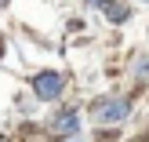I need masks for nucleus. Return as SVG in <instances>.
<instances>
[{"label": "nucleus", "instance_id": "423d86ee", "mask_svg": "<svg viewBox=\"0 0 149 142\" xmlns=\"http://www.w3.org/2000/svg\"><path fill=\"white\" fill-rule=\"evenodd\" d=\"M87 4H95V7H102V11H106V7L113 4V0H87Z\"/></svg>", "mask_w": 149, "mask_h": 142}, {"label": "nucleus", "instance_id": "20e7f679", "mask_svg": "<svg viewBox=\"0 0 149 142\" xmlns=\"http://www.w3.org/2000/svg\"><path fill=\"white\" fill-rule=\"evenodd\" d=\"M106 15H109L113 22H124V18H127V4H116V0H113V4L106 7Z\"/></svg>", "mask_w": 149, "mask_h": 142}, {"label": "nucleus", "instance_id": "f03ea898", "mask_svg": "<svg viewBox=\"0 0 149 142\" xmlns=\"http://www.w3.org/2000/svg\"><path fill=\"white\" fill-rule=\"evenodd\" d=\"M62 84L65 80L58 77V73H51V69H44V73L33 77V91L40 95V99H58V95H62Z\"/></svg>", "mask_w": 149, "mask_h": 142}, {"label": "nucleus", "instance_id": "f257e3e1", "mask_svg": "<svg viewBox=\"0 0 149 142\" xmlns=\"http://www.w3.org/2000/svg\"><path fill=\"white\" fill-rule=\"evenodd\" d=\"M127 113H131V102L127 99H106V102L95 106V120H98V124H116V120H124Z\"/></svg>", "mask_w": 149, "mask_h": 142}, {"label": "nucleus", "instance_id": "7ed1b4c3", "mask_svg": "<svg viewBox=\"0 0 149 142\" xmlns=\"http://www.w3.org/2000/svg\"><path fill=\"white\" fill-rule=\"evenodd\" d=\"M77 124H80V113L77 109H58L55 117H51V131L55 135H77Z\"/></svg>", "mask_w": 149, "mask_h": 142}, {"label": "nucleus", "instance_id": "0eeeda50", "mask_svg": "<svg viewBox=\"0 0 149 142\" xmlns=\"http://www.w3.org/2000/svg\"><path fill=\"white\" fill-rule=\"evenodd\" d=\"M4 4H7V0H0V7H4Z\"/></svg>", "mask_w": 149, "mask_h": 142}, {"label": "nucleus", "instance_id": "39448f33", "mask_svg": "<svg viewBox=\"0 0 149 142\" xmlns=\"http://www.w3.org/2000/svg\"><path fill=\"white\" fill-rule=\"evenodd\" d=\"M135 77H142V80H149V58H135Z\"/></svg>", "mask_w": 149, "mask_h": 142}]
</instances>
